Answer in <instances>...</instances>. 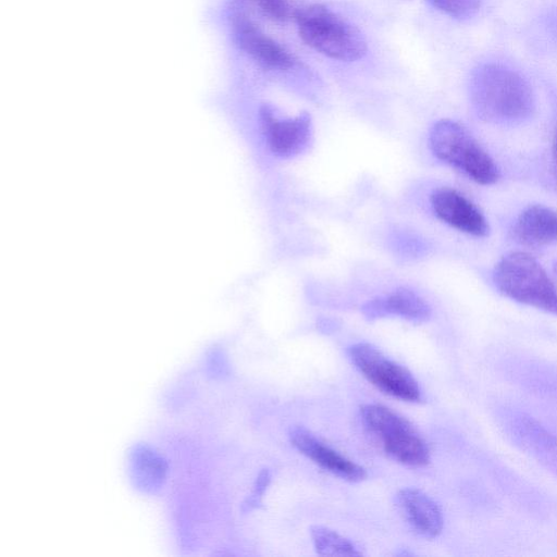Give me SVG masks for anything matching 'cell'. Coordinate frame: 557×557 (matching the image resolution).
<instances>
[{
	"instance_id": "obj_9",
	"label": "cell",
	"mask_w": 557,
	"mask_h": 557,
	"mask_svg": "<svg viewBox=\"0 0 557 557\" xmlns=\"http://www.w3.org/2000/svg\"><path fill=\"white\" fill-rule=\"evenodd\" d=\"M436 216L451 227L478 237L486 236L488 223L466 196L451 188H440L431 196Z\"/></svg>"
},
{
	"instance_id": "obj_17",
	"label": "cell",
	"mask_w": 557,
	"mask_h": 557,
	"mask_svg": "<svg viewBox=\"0 0 557 557\" xmlns=\"http://www.w3.org/2000/svg\"><path fill=\"white\" fill-rule=\"evenodd\" d=\"M270 480V471L268 469H263L257 478L252 494L244 505L246 510L257 508L261 504V496L269 485Z\"/></svg>"
},
{
	"instance_id": "obj_3",
	"label": "cell",
	"mask_w": 557,
	"mask_h": 557,
	"mask_svg": "<svg viewBox=\"0 0 557 557\" xmlns=\"http://www.w3.org/2000/svg\"><path fill=\"white\" fill-rule=\"evenodd\" d=\"M493 281L506 297L557 314V289L543 267L522 251L504 256L495 265Z\"/></svg>"
},
{
	"instance_id": "obj_13",
	"label": "cell",
	"mask_w": 557,
	"mask_h": 557,
	"mask_svg": "<svg viewBox=\"0 0 557 557\" xmlns=\"http://www.w3.org/2000/svg\"><path fill=\"white\" fill-rule=\"evenodd\" d=\"M361 311L369 320L397 315L413 322L426 321L431 315L429 305L411 290L400 288L387 297L366 302Z\"/></svg>"
},
{
	"instance_id": "obj_5",
	"label": "cell",
	"mask_w": 557,
	"mask_h": 557,
	"mask_svg": "<svg viewBox=\"0 0 557 557\" xmlns=\"http://www.w3.org/2000/svg\"><path fill=\"white\" fill-rule=\"evenodd\" d=\"M360 413L366 428L381 440L385 453L393 459L411 467L429 462L426 443L406 419L375 404L362 406Z\"/></svg>"
},
{
	"instance_id": "obj_6",
	"label": "cell",
	"mask_w": 557,
	"mask_h": 557,
	"mask_svg": "<svg viewBox=\"0 0 557 557\" xmlns=\"http://www.w3.org/2000/svg\"><path fill=\"white\" fill-rule=\"evenodd\" d=\"M348 356L359 372L385 394L406 401L421 399L420 387L413 375L375 346L357 343L348 348Z\"/></svg>"
},
{
	"instance_id": "obj_14",
	"label": "cell",
	"mask_w": 557,
	"mask_h": 557,
	"mask_svg": "<svg viewBox=\"0 0 557 557\" xmlns=\"http://www.w3.org/2000/svg\"><path fill=\"white\" fill-rule=\"evenodd\" d=\"M310 534L315 552L321 556L358 557L362 553L348 539L324 525H312Z\"/></svg>"
},
{
	"instance_id": "obj_16",
	"label": "cell",
	"mask_w": 557,
	"mask_h": 557,
	"mask_svg": "<svg viewBox=\"0 0 557 557\" xmlns=\"http://www.w3.org/2000/svg\"><path fill=\"white\" fill-rule=\"evenodd\" d=\"M269 20L284 22L290 16L287 0H249Z\"/></svg>"
},
{
	"instance_id": "obj_1",
	"label": "cell",
	"mask_w": 557,
	"mask_h": 557,
	"mask_svg": "<svg viewBox=\"0 0 557 557\" xmlns=\"http://www.w3.org/2000/svg\"><path fill=\"white\" fill-rule=\"evenodd\" d=\"M469 97L476 115L497 125L520 124L530 119L535 109L529 82L500 63H483L472 71Z\"/></svg>"
},
{
	"instance_id": "obj_2",
	"label": "cell",
	"mask_w": 557,
	"mask_h": 557,
	"mask_svg": "<svg viewBox=\"0 0 557 557\" xmlns=\"http://www.w3.org/2000/svg\"><path fill=\"white\" fill-rule=\"evenodd\" d=\"M295 20L306 45L331 59L351 62L367 51V42L359 29L323 4L297 10Z\"/></svg>"
},
{
	"instance_id": "obj_10",
	"label": "cell",
	"mask_w": 557,
	"mask_h": 557,
	"mask_svg": "<svg viewBox=\"0 0 557 557\" xmlns=\"http://www.w3.org/2000/svg\"><path fill=\"white\" fill-rule=\"evenodd\" d=\"M288 436L294 447L324 470L350 482L367 478V471L361 466L327 446L306 428L293 426Z\"/></svg>"
},
{
	"instance_id": "obj_15",
	"label": "cell",
	"mask_w": 557,
	"mask_h": 557,
	"mask_svg": "<svg viewBox=\"0 0 557 557\" xmlns=\"http://www.w3.org/2000/svg\"><path fill=\"white\" fill-rule=\"evenodd\" d=\"M431 5L457 20H467L476 14L480 0H426Z\"/></svg>"
},
{
	"instance_id": "obj_4",
	"label": "cell",
	"mask_w": 557,
	"mask_h": 557,
	"mask_svg": "<svg viewBox=\"0 0 557 557\" xmlns=\"http://www.w3.org/2000/svg\"><path fill=\"white\" fill-rule=\"evenodd\" d=\"M429 144L434 156L458 169L481 185H492L499 170L490 154L459 123L437 121L430 131Z\"/></svg>"
},
{
	"instance_id": "obj_18",
	"label": "cell",
	"mask_w": 557,
	"mask_h": 557,
	"mask_svg": "<svg viewBox=\"0 0 557 557\" xmlns=\"http://www.w3.org/2000/svg\"><path fill=\"white\" fill-rule=\"evenodd\" d=\"M554 272L557 275V261H555V263H554Z\"/></svg>"
},
{
	"instance_id": "obj_11",
	"label": "cell",
	"mask_w": 557,
	"mask_h": 557,
	"mask_svg": "<svg viewBox=\"0 0 557 557\" xmlns=\"http://www.w3.org/2000/svg\"><path fill=\"white\" fill-rule=\"evenodd\" d=\"M396 503L410 527L420 535L433 539L443 529V515L438 505L418 488H404L396 495Z\"/></svg>"
},
{
	"instance_id": "obj_12",
	"label": "cell",
	"mask_w": 557,
	"mask_h": 557,
	"mask_svg": "<svg viewBox=\"0 0 557 557\" xmlns=\"http://www.w3.org/2000/svg\"><path fill=\"white\" fill-rule=\"evenodd\" d=\"M512 234L524 246H544L557 242V211L542 205L528 207L518 216Z\"/></svg>"
},
{
	"instance_id": "obj_7",
	"label": "cell",
	"mask_w": 557,
	"mask_h": 557,
	"mask_svg": "<svg viewBox=\"0 0 557 557\" xmlns=\"http://www.w3.org/2000/svg\"><path fill=\"white\" fill-rule=\"evenodd\" d=\"M262 132L271 152L282 159L298 156L307 149L311 138L309 114L300 113L283 117L273 107L264 104L260 109Z\"/></svg>"
},
{
	"instance_id": "obj_8",
	"label": "cell",
	"mask_w": 557,
	"mask_h": 557,
	"mask_svg": "<svg viewBox=\"0 0 557 557\" xmlns=\"http://www.w3.org/2000/svg\"><path fill=\"white\" fill-rule=\"evenodd\" d=\"M233 28L239 46L261 66L285 70L295 65L293 54L262 32L245 12H235Z\"/></svg>"
},
{
	"instance_id": "obj_19",
	"label": "cell",
	"mask_w": 557,
	"mask_h": 557,
	"mask_svg": "<svg viewBox=\"0 0 557 557\" xmlns=\"http://www.w3.org/2000/svg\"><path fill=\"white\" fill-rule=\"evenodd\" d=\"M555 151H556V156H557V137H556V144H555Z\"/></svg>"
}]
</instances>
